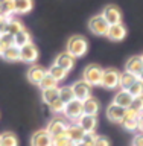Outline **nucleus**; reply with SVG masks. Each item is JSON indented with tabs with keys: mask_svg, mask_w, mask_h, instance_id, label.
<instances>
[{
	"mask_svg": "<svg viewBox=\"0 0 143 146\" xmlns=\"http://www.w3.org/2000/svg\"><path fill=\"white\" fill-rule=\"evenodd\" d=\"M67 53H70L73 58H81L84 56L87 53V50H88V43H87V40L84 36H79V35H75L72 36L70 40L67 41Z\"/></svg>",
	"mask_w": 143,
	"mask_h": 146,
	"instance_id": "1",
	"label": "nucleus"
},
{
	"mask_svg": "<svg viewBox=\"0 0 143 146\" xmlns=\"http://www.w3.org/2000/svg\"><path fill=\"white\" fill-rule=\"evenodd\" d=\"M102 73L104 68H100L98 64H90L84 68V73H82V79L93 87V85H100V81H102Z\"/></svg>",
	"mask_w": 143,
	"mask_h": 146,
	"instance_id": "2",
	"label": "nucleus"
},
{
	"mask_svg": "<svg viewBox=\"0 0 143 146\" xmlns=\"http://www.w3.org/2000/svg\"><path fill=\"white\" fill-rule=\"evenodd\" d=\"M82 114H84V105H82L81 100L73 99L72 102L66 104V108H64V116H66L69 120H72L73 123H76L81 119Z\"/></svg>",
	"mask_w": 143,
	"mask_h": 146,
	"instance_id": "3",
	"label": "nucleus"
},
{
	"mask_svg": "<svg viewBox=\"0 0 143 146\" xmlns=\"http://www.w3.org/2000/svg\"><path fill=\"white\" fill-rule=\"evenodd\" d=\"M88 29H90L91 34H94V35H107L108 29H110V25L102 17V14H99V15H94V17L90 18Z\"/></svg>",
	"mask_w": 143,
	"mask_h": 146,
	"instance_id": "4",
	"label": "nucleus"
},
{
	"mask_svg": "<svg viewBox=\"0 0 143 146\" xmlns=\"http://www.w3.org/2000/svg\"><path fill=\"white\" fill-rule=\"evenodd\" d=\"M119 79H120V73H119L116 68H105L102 73V81H100V85L105 87L108 90L117 88L119 87Z\"/></svg>",
	"mask_w": 143,
	"mask_h": 146,
	"instance_id": "5",
	"label": "nucleus"
},
{
	"mask_svg": "<svg viewBox=\"0 0 143 146\" xmlns=\"http://www.w3.org/2000/svg\"><path fill=\"white\" fill-rule=\"evenodd\" d=\"M72 90H73V94H75V99L81 100V102H84L88 98H91V85L88 82H85L84 79L76 81L72 85Z\"/></svg>",
	"mask_w": 143,
	"mask_h": 146,
	"instance_id": "6",
	"label": "nucleus"
},
{
	"mask_svg": "<svg viewBox=\"0 0 143 146\" xmlns=\"http://www.w3.org/2000/svg\"><path fill=\"white\" fill-rule=\"evenodd\" d=\"M31 146H53V137L47 129H38L32 134Z\"/></svg>",
	"mask_w": 143,
	"mask_h": 146,
	"instance_id": "7",
	"label": "nucleus"
},
{
	"mask_svg": "<svg viewBox=\"0 0 143 146\" xmlns=\"http://www.w3.org/2000/svg\"><path fill=\"white\" fill-rule=\"evenodd\" d=\"M37 59H38V49H37V46L34 43H29L20 47V61L34 64Z\"/></svg>",
	"mask_w": 143,
	"mask_h": 146,
	"instance_id": "8",
	"label": "nucleus"
},
{
	"mask_svg": "<svg viewBox=\"0 0 143 146\" xmlns=\"http://www.w3.org/2000/svg\"><path fill=\"white\" fill-rule=\"evenodd\" d=\"M102 17L107 20L108 25L111 26V25H117V23H120V20H122V12H120V9H119L116 5H108V6L104 8Z\"/></svg>",
	"mask_w": 143,
	"mask_h": 146,
	"instance_id": "9",
	"label": "nucleus"
},
{
	"mask_svg": "<svg viewBox=\"0 0 143 146\" xmlns=\"http://www.w3.org/2000/svg\"><path fill=\"white\" fill-rule=\"evenodd\" d=\"M139 116L140 114L139 113H136V111H132V110H126V113H125V117L122 119V126L125 128L126 131H136V129H139Z\"/></svg>",
	"mask_w": 143,
	"mask_h": 146,
	"instance_id": "10",
	"label": "nucleus"
},
{
	"mask_svg": "<svg viewBox=\"0 0 143 146\" xmlns=\"http://www.w3.org/2000/svg\"><path fill=\"white\" fill-rule=\"evenodd\" d=\"M47 75V70L43 67V66H38V64H34L29 70H27V81L31 82V84H35L38 85L41 79Z\"/></svg>",
	"mask_w": 143,
	"mask_h": 146,
	"instance_id": "11",
	"label": "nucleus"
},
{
	"mask_svg": "<svg viewBox=\"0 0 143 146\" xmlns=\"http://www.w3.org/2000/svg\"><path fill=\"white\" fill-rule=\"evenodd\" d=\"M67 126H69V125L63 120V119H53V120L47 125V128H46V129L50 132V135H52V137H58V135L66 134Z\"/></svg>",
	"mask_w": 143,
	"mask_h": 146,
	"instance_id": "12",
	"label": "nucleus"
},
{
	"mask_svg": "<svg viewBox=\"0 0 143 146\" xmlns=\"http://www.w3.org/2000/svg\"><path fill=\"white\" fill-rule=\"evenodd\" d=\"M132 99H134V98L131 96L130 91L120 88V91H117L116 96H114L113 102L116 104V105H119V107H122V108L128 110V108L131 107V104H132Z\"/></svg>",
	"mask_w": 143,
	"mask_h": 146,
	"instance_id": "13",
	"label": "nucleus"
},
{
	"mask_svg": "<svg viewBox=\"0 0 143 146\" xmlns=\"http://www.w3.org/2000/svg\"><path fill=\"white\" fill-rule=\"evenodd\" d=\"M84 129L78 125V123H70V125L67 126V131H66V135L67 139L73 141V143H78V141H82L84 140Z\"/></svg>",
	"mask_w": 143,
	"mask_h": 146,
	"instance_id": "14",
	"label": "nucleus"
},
{
	"mask_svg": "<svg viewBox=\"0 0 143 146\" xmlns=\"http://www.w3.org/2000/svg\"><path fill=\"white\" fill-rule=\"evenodd\" d=\"M76 123L82 128V129H84V132H93L96 129V126H98V119H96V116L82 114L81 119Z\"/></svg>",
	"mask_w": 143,
	"mask_h": 146,
	"instance_id": "15",
	"label": "nucleus"
},
{
	"mask_svg": "<svg viewBox=\"0 0 143 146\" xmlns=\"http://www.w3.org/2000/svg\"><path fill=\"white\" fill-rule=\"evenodd\" d=\"M125 113H126L125 108L119 107V105H116L114 102L110 104L108 108H107V117L111 122H122V119L125 117Z\"/></svg>",
	"mask_w": 143,
	"mask_h": 146,
	"instance_id": "16",
	"label": "nucleus"
},
{
	"mask_svg": "<svg viewBox=\"0 0 143 146\" xmlns=\"http://www.w3.org/2000/svg\"><path fill=\"white\" fill-rule=\"evenodd\" d=\"M107 36L113 41H122L126 36V27L122 25V23H117V25H111L108 29Z\"/></svg>",
	"mask_w": 143,
	"mask_h": 146,
	"instance_id": "17",
	"label": "nucleus"
},
{
	"mask_svg": "<svg viewBox=\"0 0 143 146\" xmlns=\"http://www.w3.org/2000/svg\"><path fill=\"white\" fill-rule=\"evenodd\" d=\"M142 70H143L142 56H131L125 64V72L132 73V75H136V76H139L142 73Z\"/></svg>",
	"mask_w": 143,
	"mask_h": 146,
	"instance_id": "18",
	"label": "nucleus"
},
{
	"mask_svg": "<svg viewBox=\"0 0 143 146\" xmlns=\"http://www.w3.org/2000/svg\"><path fill=\"white\" fill-rule=\"evenodd\" d=\"M53 64H57L58 67H61L64 68V70H67V72H70L73 66H75V58L72 56L70 53H67V52H64V53H59L57 59H55V62Z\"/></svg>",
	"mask_w": 143,
	"mask_h": 146,
	"instance_id": "19",
	"label": "nucleus"
},
{
	"mask_svg": "<svg viewBox=\"0 0 143 146\" xmlns=\"http://www.w3.org/2000/svg\"><path fill=\"white\" fill-rule=\"evenodd\" d=\"M82 105H84V114H88V116H98L99 102L94 98H88L87 100L82 102Z\"/></svg>",
	"mask_w": 143,
	"mask_h": 146,
	"instance_id": "20",
	"label": "nucleus"
},
{
	"mask_svg": "<svg viewBox=\"0 0 143 146\" xmlns=\"http://www.w3.org/2000/svg\"><path fill=\"white\" fill-rule=\"evenodd\" d=\"M34 6V0H14L15 14H27Z\"/></svg>",
	"mask_w": 143,
	"mask_h": 146,
	"instance_id": "21",
	"label": "nucleus"
},
{
	"mask_svg": "<svg viewBox=\"0 0 143 146\" xmlns=\"http://www.w3.org/2000/svg\"><path fill=\"white\" fill-rule=\"evenodd\" d=\"M139 79V76L132 75V73H128V72H123L120 73V79H119V87L123 90H128L130 87L134 84V82Z\"/></svg>",
	"mask_w": 143,
	"mask_h": 146,
	"instance_id": "22",
	"label": "nucleus"
},
{
	"mask_svg": "<svg viewBox=\"0 0 143 146\" xmlns=\"http://www.w3.org/2000/svg\"><path fill=\"white\" fill-rule=\"evenodd\" d=\"M32 43L31 41V34L27 32L26 29L20 31L18 34L14 35V46H17V47H23V46Z\"/></svg>",
	"mask_w": 143,
	"mask_h": 146,
	"instance_id": "23",
	"label": "nucleus"
},
{
	"mask_svg": "<svg viewBox=\"0 0 143 146\" xmlns=\"http://www.w3.org/2000/svg\"><path fill=\"white\" fill-rule=\"evenodd\" d=\"M59 98V88H50V90H43L41 91V99L44 104L50 105Z\"/></svg>",
	"mask_w": 143,
	"mask_h": 146,
	"instance_id": "24",
	"label": "nucleus"
},
{
	"mask_svg": "<svg viewBox=\"0 0 143 146\" xmlns=\"http://www.w3.org/2000/svg\"><path fill=\"white\" fill-rule=\"evenodd\" d=\"M3 59H6V61H20V47H17V46H11V47H8L5 50V53L2 55Z\"/></svg>",
	"mask_w": 143,
	"mask_h": 146,
	"instance_id": "25",
	"label": "nucleus"
},
{
	"mask_svg": "<svg viewBox=\"0 0 143 146\" xmlns=\"http://www.w3.org/2000/svg\"><path fill=\"white\" fill-rule=\"evenodd\" d=\"M47 73L52 78H55L58 82L59 81H64L67 78V75H69V72L67 70H64V68H61V67H58L57 64H53V66H50L49 67V70H47Z\"/></svg>",
	"mask_w": 143,
	"mask_h": 146,
	"instance_id": "26",
	"label": "nucleus"
},
{
	"mask_svg": "<svg viewBox=\"0 0 143 146\" xmlns=\"http://www.w3.org/2000/svg\"><path fill=\"white\" fill-rule=\"evenodd\" d=\"M58 84H59V82L47 73V75H46L43 79H41V82L38 84V87L41 88V91H43V90H50V88H59Z\"/></svg>",
	"mask_w": 143,
	"mask_h": 146,
	"instance_id": "27",
	"label": "nucleus"
},
{
	"mask_svg": "<svg viewBox=\"0 0 143 146\" xmlns=\"http://www.w3.org/2000/svg\"><path fill=\"white\" fill-rule=\"evenodd\" d=\"M0 141H2V146H18V139L12 132H3V134H0Z\"/></svg>",
	"mask_w": 143,
	"mask_h": 146,
	"instance_id": "28",
	"label": "nucleus"
},
{
	"mask_svg": "<svg viewBox=\"0 0 143 146\" xmlns=\"http://www.w3.org/2000/svg\"><path fill=\"white\" fill-rule=\"evenodd\" d=\"M59 99H61L64 104H69L75 99V94H73V90H72L70 85H64L59 88Z\"/></svg>",
	"mask_w": 143,
	"mask_h": 146,
	"instance_id": "29",
	"label": "nucleus"
},
{
	"mask_svg": "<svg viewBox=\"0 0 143 146\" xmlns=\"http://www.w3.org/2000/svg\"><path fill=\"white\" fill-rule=\"evenodd\" d=\"M23 29H25V26H23L20 21H18V20H14V18H11V20L8 21L5 32H8V34H11V35H15V34H18V32L23 31Z\"/></svg>",
	"mask_w": 143,
	"mask_h": 146,
	"instance_id": "30",
	"label": "nucleus"
},
{
	"mask_svg": "<svg viewBox=\"0 0 143 146\" xmlns=\"http://www.w3.org/2000/svg\"><path fill=\"white\" fill-rule=\"evenodd\" d=\"M0 12L6 17H12V14L15 12V9H14V0H2L0 2Z\"/></svg>",
	"mask_w": 143,
	"mask_h": 146,
	"instance_id": "31",
	"label": "nucleus"
},
{
	"mask_svg": "<svg viewBox=\"0 0 143 146\" xmlns=\"http://www.w3.org/2000/svg\"><path fill=\"white\" fill-rule=\"evenodd\" d=\"M128 91L131 93L132 98H139V96H143V82L140 79H137L134 84H132L130 88H128Z\"/></svg>",
	"mask_w": 143,
	"mask_h": 146,
	"instance_id": "32",
	"label": "nucleus"
},
{
	"mask_svg": "<svg viewBox=\"0 0 143 146\" xmlns=\"http://www.w3.org/2000/svg\"><path fill=\"white\" fill-rule=\"evenodd\" d=\"M128 110H132V111L142 114L143 113V96H139V98L132 99V104H131V107Z\"/></svg>",
	"mask_w": 143,
	"mask_h": 146,
	"instance_id": "33",
	"label": "nucleus"
},
{
	"mask_svg": "<svg viewBox=\"0 0 143 146\" xmlns=\"http://www.w3.org/2000/svg\"><path fill=\"white\" fill-rule=\"evenodd\" d=\"M49 107H50V110H52L53 113H57V114H58V113H64V108H66V104H64L63 100L58 98L57 100H55V102H52V104H50Z\"/></svg>",
	"mask_w": 143,
	"mask_h": 146,
	"instance_id": "34",
	"label": "nucleus"
},
{
	"mask_svg": "<svg viewBox=\"0 0 143 146\" xmlns=\"http://www.w3.org/2000/svg\"><path fill=\"white\" fill-rule=\"evenodd\" d=\"M0 43H3L6 47H11V46H14V35L8 34V32H2L0 34Z\"/></svg>",
	"mask_w": 143,
	"mask_h": 146,
	"instance_id": "35",
	"label": "nucleus"
},
{
	"mask_svg": "<svg viewBox=\"0 0 143 146\" xmlns=\"http://www.w3.org/2000/svg\"><path fill=\"white\" fill-rule=\"evenodd\" d=\"M69 141H70V140L67 139L66 134L58 135V137H53V146H66Z\"/></svg>",
	"mask_w": 143,
	"mask_h": 146,
	"instance_id": "36",
	"label": "nucleus"
},
{
	"mask_svg": "<svg viewBox=\"0 0 143 146\" xmlns=\"http://www.w3.org/2000/svg\"><path fill=\"white\" fill-rule=\"evenodd\" d=\"M93 146H110V141L107 137H104V135H98L96 137V140H94V143Z\"/></svg>",
	"mask_w": 143,
	"mask_h": 146,
	"instance_id": "37",
	"label": "nucleus"
},
{
	"mask_svg": "<svg viewBox=\"0 0 143 146\" xmlns=\"http://www.w3.org/2000/svg\"><path fill=\"white\" fill-rule=\"evenodd\" d=\"M96 132L93 131V132H85L84 134V141H87V143H90V145H93L94 143V140H96Z\"/></svg>",
	"mask_w": 143,
	"mask_h": 146,
	"instance_id": "38",
	"label": "nucleus"
},
{
	"mask_svg": "<svg viewBox=\"0 0 143 146\" xmlns=\"http://www.w3.org/2000/svg\"><path fill=\"white\" fill-rule=\"evenodd\" d=\"M132 146H143V132L134 135V139H132Z\"/></svg>",
	"mask_w": 143,
	"mask_h": 146,
	"instance_id": "39",
	"label": "nucleus"
},
{
	"mask_svg": "<svg viewBox=\"0 0 143 146\" xmlns=\"http://www.w3.org/2000/svg\"><path fill=\"white\" fill-rule=\"evenodd\" d=\"M139 131L143 132V113L139 116Z\"/></svg>",
	"mask_w": 143,
	"mask_h": 146,
	"instance_id": "40",
	"label": "nucleus"
},
{
	"mask_svg": "<svg viewBox=\"0 0 143 146\" xmlns=\"http://www.w3.org/2000/svg\"><path fill=\"white\" fill-rule=\"evenodd\" d=\"M75 146H93V145H90V143H87V141H78V143H75Z\"/></svg>",
	"mask_w": 143,
	"mask_h": 146,
	"instance_id": "41",
	"label": "nucleus"
},
{
	"mask_svg": "<svg viewBox=\"0 0 143 146\" xmlns=\"http://www.w3.org/2000/svg\"><path fill=\"white\" fill-rule=\"evenodd\" d=\"M139 79L143 82V70H142V73H140V75H139Z\"/></svg>",
	"mask_w": 143,
	"mask_h": 146,
	"instance_id": "42",
	"label": "nucleus"
},
{
	"mask_svg": "<svg viewBox=\"0 0 143 146\" xmlns=\"http://www.w3.org/2000/svg\"><path fill=\"white\" fill-rule=\"evenodd\" d=\"M66 146H75V143H73V141H69V143H67Z\"/></svg>",
	"mask_w": 143,
	"mask_h": 146,
	"instance_id": "43",
	"label": "nucleus"
},
{
	"mask_svg": "<svg viewBox=\"0 0 143 146\" xmlns=\"http://www.w3.org/2000/svg\"><path fill=\"white\" fill-rule=\"evenodd\" d=\"M140 56H142V61H143V55H140Z\"/></svg>",
	"mask_w": 143,
	"mask_h": 146,
	"instance_id": "44",
	"label": "nucleus"
},
{
	"mask_svg": "<svg viewBox=\"0 0 143 146\" xmlns=\"http://www.w3.org/2000/svg\"><path fill=\"white\" fill-rule=\"evenodd\" d=\"M0 146H2V141H0Z\"/></svg>",
	"mask_w": 143,
	"mask_h": 146,
	"instance_id": "45",
	"label": "nucleus"
},
{
	"mask_svg": "<svg viewBox=\"0 0 143 146\" xmlns=\"http://www.w3.org/2000/svg\"><path fill=\"white\" fill-rule=\"evenodd\" d=\"M0 2H2V0H0Z\"/></svg>",
	"mask_w": 143,
	"mask_h": 146,
	"instance_id": "46",
	"label": "nucleus"
},
{
	"mask_svg": "<svg viewBox=\"0 0 143 146\" xmlns=\"http://www.w3.org/2000/svg\"><path fill=\"white\" fill-rule=\"evenodd\" d=\"M0 34H2V32H0Z\"/></svg>",
	"mask_w": 143,
	"mask_h": 146,
	"instance_id": "47",
	"label": "nucleus"
}]
</instances>
